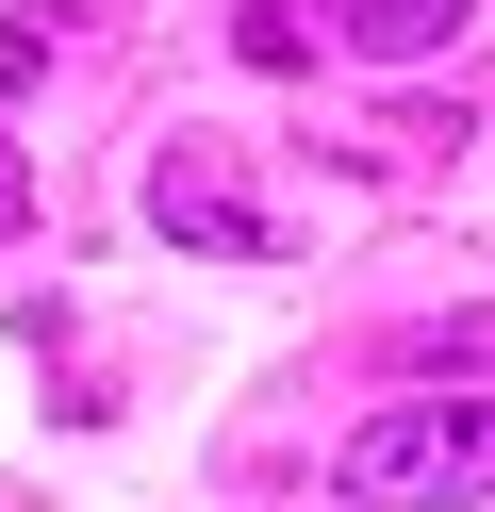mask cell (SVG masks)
I'll return each instance as SVG.
<instances>
[{"label":"cell","mask_w":495,"mask_h":512,"mask_svg":"<svg viewBox=\"0 0 495 512\" xmlns=\"http://www.w3.org/2000/svg\"><path fill=\"white\" fill-rule=\"evenodd\" d=\"M231 50H248V67H314V50H330V17H314V0H231Z\"/></svg>","instance_id":"obj_4"},{"label":"cell","mask_w":495,"mask_h":512,"mask_svg":"<svg viewBox=\"0 0 495 512\" xmlns=\"http://www.w3.org/2000/svg\"><path fill=\"white\" fill-rule=\"evenodd\" d=\"M33 232V166H17V133H0V248Z\"/></svg>","instance_id":"obj_6"},{"label":"cell","mask_w":495,"mask_h":512,"mask_svg":"<svg viewBox=\"0 0 495 512\" xmlns=\"http://www.w3.org/2000/svg\"><path fill=\"white\" fill-rule=\"evenodd\" d=\"M396 380H495V314H429V331H396Z\"/></svg>","instance_id":"obj_5"},{"label":"cell","mask_w":495,"mask_h":512,"mask_svg":"<svg viewBox=\"0 0 495 512\" xmlns=\"http://www.w3.org/2000/svg\"><path fill=\"white\" fill-rule=\"evenodd\" d=\"M149 232L215 248V265H281V248H297V215L248 182V133H198V116H182V133L149 149Z\"/></svg>","instance_id":"obj_2"},{"label":"cell","mask_w":495,"mask_h":512,"mask_svg":"<svg viewBox=\"0 0 495 512\" xmlns=\"http://www.w3.org/2000/svg\"><path fill=\"white\" fill-rule=\"evenodd\" d=\"M330 479H347L363 512H413V496H495V397H413V413H363L347 446H330Z\"/></svg>","instance_id":"obj_1"},{"label":"cell","mask_w":495,"mask_h":512,"mask_svg":"<svg viewBox=\"0 0 495 512\" xmlns=\"http://www.w3.org/2000/svg\"><path fill=\"white\" fill-rule=\"evenodd\" d=\"M462 17H479V0H330V34H347V50H380V67L462 50Z\"/></svg>","instance_id":"obj_3"}]
</instances>
